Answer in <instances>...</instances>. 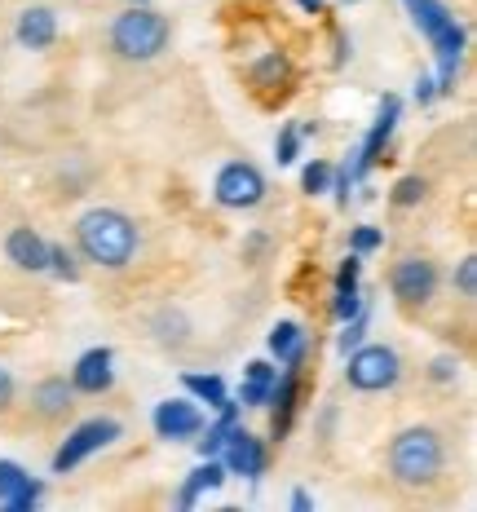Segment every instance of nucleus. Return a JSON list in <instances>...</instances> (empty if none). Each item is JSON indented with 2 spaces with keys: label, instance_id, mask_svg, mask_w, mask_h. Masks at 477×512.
<instances>
[{
  "label": "nucleus",
  "instance_id": "40",
  "mask_svg": "<svg viewBox=\"0 0 477 512\" xmlns=\"http://www.w3.org/2000/svg\"><path fill=\"white\" fill-rule=\"evenodd\" d=\"M296 5H301L305 14H318V9H323V0H296Z\"/></svg>",
  "mask_w": 477,
  "mask_h": 512
},
{
  "label": "nucleus",
  "instance_id": "14",
  "mask_svg": "<svg viewBox=\"0 0 477 512\" xmlns=\"http://www.w3.org/2000/svg\"><path fill=\"white\" fill-rule=\"evenodd\" d=\"M71 384H76V393H106L115 384V354L106 345L98 349H84L76 358V367H71Z\"/></svg>",
  "mask_w": 477,
  "mask_h": 512
},
{
  "label": "nucleus",
  "instance_id": "31",
  "mask_svg": "<svg viewBox=\"0 0 477 512\" xmlns=\"http://www.w3.org/2000/svg\"><path fill=\"white\" fill-rule=\"evenodd\" d=\"M380 243H385V234H380L376 226H358L354 234H349V252H358V256H367V252H376Z\"/></svg>",
  "mask_w": 477,
  "mask_h": 512
},
{
  "label": "nucleus",
  "instance_id": "32",
  "mask_svg": "<svg viewBox=\"0 0 477 512\" xmlns=\"http://www.w3.org/2000/svg\"><path fill=\"white\" fill-rule=\"evenodd\" d=\"M455 376H460V362H455V358L442 354V358L429 362V380L433 384H455Z\"/></svg>",
  "mask_w": 477,
  "mask_h": 512
},
{
  "label": "nucleus",
  "instance_id": "26",
  "mask_svg": "<svg viewBox=\"0 0 477 512\" xmlns=\"http://www.w3.org/2000/svg\"><path fill=\"white\" fill-rule=\"evenodd\" d=\"M49 274H53V279H62V283H76L80 279L76 256L62 248V243H49Z\"/></svg>",
  "mask_w": 477,
  "mask_h": 512
},
{
  "label": "nucleus",
  "instance_id": "20",
  "mask_svg": "<svg viewBox=\"0 0 477 512\" xmlns=\"http://www.w3.org/2000/svg\"><path fill=\"white\" fill-rule=\"evenodd\" d=\"M182 384H186V393L199 402V407H217V402L226 398V380H221V376H199V371H186Z\"/></svg>",
  "mask_w": 477,
  "mask_h": 512
},
{
  "label": "nucleus",
  "instance_id": "28",
  "mask_svg": "<svg viewBox=\"0 0 477 512\" xmlns=\"http://www.w3.org/2000/svg\"><path fill=\"white\" fill-rule=\"evenodd\" d=\"M451 287L464 296V301H473L477 296V256H464L460 265L451 270Z\"/></svg>",
  "mask_w": 477,
  "mask_h": 512
},
{
  "label": "nucleus",
  "instance_id": "39",
  "mask_svg": "<svg viewBox=\"0 0 477 512\" xmlns=\"http://www.w3.org/2000/svg\"><path fill=\"white\" fill-rule=\"evenodd\" d=\"M345 58H349V40H345V36H336V67H341Z\"/></svg>",
  "mask_w": 477,
  "mask_h": 512
},
{
  "label": "nucleus",
  "instance_id": "7",
  "mask_svg": "<svg viewBox=\"0 0 477 512\" xmlns=\"http://www.w3.org/2000/svg\"><path fill=\"white\" fill-rule=\"evenodd\" d=\"M438 292V265L429 256H398L389 265V296L402 305V309H424Z\"/></svg>",
  "mask_w": 477,
  "mask_h": 512
},
{
  "label": "nucleus",
  "instance_id": "22",
  "mask_svg": "<svg viewBox=\"0 0 477 512\" xmlns=\"http://www.w3.org/2000/svg\"><path fill=\"white\" fill-rule=\"evenodd\" d=\"M288 76L292 71H288V58H283V53H265L257 67H252V84H257V89H283Z\"/></svg>",
  "mask_w": 477,
  "mask_h": 512
},
{
  "label": "nucleus",
  "instance_id": "13",
  "mask_svg": "<svg viewBox=\"0 0 477 512\" xmlns=\"http://www.w3.org/2000/svg\"><path fill=\"white\" fill-rule=\"evenodd\" d=\"M5 256L23 274H45L49 270V239L31 226H14L5 234Z\"/></svg>",
  "mask_w": 477,
  "mask_h": 512
},
{
  "label": "nucleus",
  "instance_id": "27",
  "mask_svg": "<svg viewBox=\"0 0 477 512\" xmlns=\"http://www.w3.org/2000/svg\"><path fill=\"white\" fill-rule=\"evenodd\" d=\"M296 155H301V128L283 124L279 137H274V159H279V164H296Z\"/></svg>",
  "mask_w": 477,
  "mask_h": 512
},
{
  "label": "nucleus",
  "instance_id": "16",
  "mask_svg": "<svg viewBox=\"0 0 477 512\" xmlns=\"http://www.w3.org/2000/svg\"><path fill=\"white\" fill-rule=\"evenodd\" d=\"M14 40H18L23 49H31V53L49 49L53 40H58V14H53L49 5H27V9H18V18H14Z\"/></svg>",
  "mask_w": 477,
  "mask_h": 512
},
{
  "label": "nucleus",
  "instance_id": "15",
  "mask_svg": "<svg viewBox=\"0 0 477 512\" xmlns=\"http://www.w3.org/2000/svg\"><path fill=\"white\" fill-rule=\"evenodd\" d=\"M296 402H301V371H283L279 380H274L270 398H265V407H270V433L274 442H283L296 420Z\"/></svg>",
  "mask_w": 477,
  "mask_h": 512
},
{
  "label": "nucleus",
  "instance_id": "23",
  "mask_svg": "<svg viewBox=\"0 0 477 512\" xmlns=\"http://www.w3.org/2000/svg\"><path fill=\"white\" fill-rule=\"evenodd\" d=\"M424 195H429V181H424L420 173H407L394 181V190H389V204L394 208H420Z\"/></svg>",
  "mask_w": 477,
  "mask_h": 512
},
{
  "label": "nucleus",
  "instance_id": "12",
  "mask_svg": "<svg viewBox=\"0 0 477 512\" xmlns=\"http://www.w3.org/2000/svg\"><path fill=\"white\" fill-rule=\"evenodd\" d=\"M221 464H226L230 477H261L265 473V442L252 437L248 429L230 424V437L221 446Z\"/></svg>",
  "mask_w": 477,
  "mask_h": 512
},
{
  "label": "nucleus",
  "instance_id": "3",
  "mask_svg": "<svg viewBox=\"0 0 477 512\" xmlns=\"http://www.w3.org/2000/svg\"><path fill=\"white\" fill-rule=\"evenodd\" d=\"M411 14V23L420 27V36L433 45L438 53V98H447L455 93V80H460V62H464V45H469V36H464V23L451 14L442 0H402Z\"/></svg>",
  "mask_w": 477,
  "mask_h": 512
},
{
  "label": "nucleus",
  "instance_id": "21",
  "mask_svg": "<svg viewBox=\"0 0 477 512\" xmlns=\"http://www.w3.org/2000/svg\"><path fill=\"white\" fill-rule=\"evenodd\" d=\"M230 415H217L212 424H204L199 429V442H195V451H199V460H221V446H226V437H230Z\"/></svg>",
  "mask_w": 477,
  "mask_h": 512
},
{
  "label": "nucleus",
  "instance_id": "8",
  "mask_svg": "<svg viewBox=\"0 0 477 512\" xmlns=\"http://www.w3.org/2000/svg\"><path fill=\"white\" fill-rule=\"evenodd\" d=\"M124 424L111 420V415H98V420H84L76 429L67 433V442L58 446V455H53V473H71V468H80L89 455H98L102 446L120 442Z\"/></svg>",
  "mask_w": 477,
  "mask_h": 512
},
{
  "label": "nucleus",
  "instance_id": "11",
  "mask_svg": "<svg viewBox=\"0 0 477 512\" xmlns=\"http://www.w3.org/2000/svg\"><path fill=\"white\" fill-rule=\"evenodd\" d=\"M151 424L164 442H190V437H199V429H204V411H199L195 398H164L155 407Z\"/></svg>",
  "mask_w": 477,
  "mask_h": 512
},
{
  "label": "nucleus",
  "instance_id": "34",
  "mask_svg": "<svg viewBox=\"0 0 477 512\" xmlns=\"http://www.w3.org/2000/svg\"><path fill=\"white\" fill-rule=\"evenodd\" d=\"M243 376L261 380V384H274V380H279V367H274L270 358H257V362H248V367H243Z\"/></svg>",
  "mask_w": 477,
  "mask_h": 512
},
{
  "label": "nucleus",
  "instance_id": "25",
  "mask_svg": "<svg viewBox=\"0 0 477 512\" xmlns=\"http://www.w3.org/2000/svg\"><path fill=\"white\" fill-rule=\"evenodd\" d=\"M327 186H332V164L327 159H310L301 173V190L305 195H327Z\"/></svg>",
  "mask_w": 477,
  "mask_h": 512
},
{
  "label": "nucleus",
  "instance_id": "2",
  "mask_svg": "<svg viewBox=\"0 0 477 512\" xmlns=\"http://www.w3.org/2000/svg\"><path fill=\"white\" fill-rule=\"evenodd\" d=\"M385 468L398 486L424 490L438 482L442 468H447V442H442V433L433 424H411V429L394 433V442L385 451Z\"/></svg>",
  "mask_w": 477,
  "mask_h": 512
},
{
  "label": "nucleus",
  "instance_id": "30",
  "mask_svg": "<svg viewBox=\"0 0 477 512\" xmlns=\"http://www.w3.org/2000/svg\"><path fill=\"white\" fill-rule=\"evenodd\" d=\"M363 332H367V305H363V314H354L345 323V332H341V340H336V349H341V354L358 349V345H363Z\"/></svg>",
  "mask_w": 477,
  "mask_h": 512
},
{
  "label": "nucleus",
  "instance_id": "9",
  "mask_svg": "<svg viewBox=\"0 0 477 512\" xmlns=\"http://www.w3.org/2000/svg\"><path fill=\"white\" fill-rule=\"evenodd\" d=\"M398 115H402V102L394 98V93H385V98H380L376 120H371L367 137H363V146H358V151L349 155V159H354V164H349V173H354V177H367L371 168L380 164V155H385L389 137H394V128H398Z\"/></svg>",
  "mask_w": 477,
  "mask_h": 512
},
{
  "label": "nucleus",
  "instance_id": "24",
  "mask_svg": "<svg viewBox=\"0 0 477 512\" xmlns=\"http://www.w3.org/2000/svg\"><path fill=\"white\" fill-rule=\"evenodd\" d=\"M221 482H226V464L221 460H199V468L186 477V486L199 490V495H204V490H221Z\"/></svg>",
  "mask_w": 477,
  "mask_h": 512
},
{
  "label": "nucleus",
  "instance_id": "33",
  "mask_svg": "<svg viewBox=\"0 0 477 512\" xmlns=\"http://www.w3.org/2000/svg\"><path fill=\"white\" fill-rule=\"evenodd\" d=\"M327 190H336V208H349V190H354V173H349V164L332 168V186Z\"/></svg>",
  "mask_w": 477,
  "mask_h": 512
},
{
  "label": "nucleus",
  "instance_id": "1",
  "mask_svg": "<svg viewBox=\"0 0 477 512\" xmlns=\"http://www.w3.org/2000/svg\"><path fill=\"white\" fill-rule=\"evenodd\" d=\"M137 248H142V234L137 221L120 208H89L76 221V252L98 270H129Z\"/></svg>",
  "mask_w": 477,
  "mask_h": 512
},
{
  "label": "nucleus",
  "instance_id": "38",
  "mask_svg": "<svg viewBox=\"0 0 477 512\" xmlns=\"http://www.w3.org/2000/svg\"><path fill=\"white\" fill-rule=\"evenodd\" d=\"M195 499H199V490H190V486H182V495H177V504H182V508H195Z\"/></svg>",
  "mask_w": 477,
  "mask_h": 512
},
{
  "label": "nucleus",
  "instance_id": "5",
  "mask_svg": "<svg viewBox=\"0 0 477 512\" xmlns=\"http://www.w3.org/2000/svg\"><path fill=\"white\" fill-rule=\"evenodd\" d=\"M402 380V354L394 345H358L345 354V384L358 393H385Z\"/></svg>",
  "mask_w": 477,
  "mask_h": 512
},
{
  "label": "nucleus",
  "instance_id": "6",
  "mask_svg": "<svg viewBox=\"0 0 477 512\" xmlns=\"http://www.w3.org/2000/svg\"><path fill=\"white\" fill-rule=\"evenodd\" d=\"M212 199L226 212H252L265 204V173L248 159H230L212 177Z\"/></svg>",
  "mask_w": 477,
  "mask_h": 512
},
{
  "label": "nucleus",
  "instance_id": "4",
  "mask_svg": "<svg viewBox=\"0 0 477 512\" xmlns=\"http://www.w3.org/2000/svg\"><path fill=\"white\" fill-rule=\"evenodd\" d=\"M168 40H173V23L159 9L142 5V0L133 9H124V14H115L111 31H106V45L124 62H151L168 49Z\"/></svg>",
  "mask_w": 477,
  "mask_h": 512
},
{
  "label": "nucleus",
  "instance_id": "37",
  "mask_svg": "<svg viewBox=\"0 0 477 512\" xmlns=\"http://www.w3.org/2000/svg\"><path fill=\"white\" fill-rule=\"evenodd\" d=\"M292 512H314V499L305 490H292Z\"/></svg>",
  "mask_w": 477,
  "mask_h": 512
},
{
  "label": "nucleus",
  "instance_id": "18",
  "mask_svg": "<svg viewBox=\"0 0 477 512\" xmlns=\"http://www.w3.org/2000/svg\"><path fill=\"white\" fill-rule=\"evenodd\" d=\"M305 354H310V336H305L301 323H292V318H283V323L270 327V358L279 362L283 371H301Z\"/></svg>",
  "mask_w": 477,
  "mask_h": 512
},
{
  "label": "nucleus",
  "instance_id": "36",
  "mask_svg": "<svg viewBox=\"0 0 477 512\" xmlns=\"http://www.w3.org/2000/svg\"><path fill=\"white\" fill-rule=\"evenodd\" d=\"M433 98H438V84H433L429 76H420V80H416V102H420V106H429Z\"/></svg>",
  "mask_w": 477,
  "mask_h": 512
},
{
  "label": "nucleus",
  "instance_id": "19",
  "mask_svg": "<svg viewBox=\"0 0 477 512\" xmlns=\"http://www.w3.org/2000/svg\"><path fill=\"white\" fill-rule=\"evenodd\" d=\"M151 336H155L164 349H182L186 336H190L186 314H182V309H173V305H164V309H159V314L151 318Z\"/></svg>",
  "mask_w": 477,
  "mask_h": 512
},
{
  "label": "nucleus",
  "instance_id": "35",
  "mask_svg": "<svg viewBox=\"0 0 477 512\" xmlns=\"http://www.w3.org/2000/svg\"><path fill=\"white\" fill-rule=\"evenodd\" d=\"M14 398H18V380H14V371L0 367V415L14 407Z\"/></svg>",
  "mask_w": 477,
  "mask_h": 512
},
{
  "label": "nucleus",
  "instance_id": "29",
  "mask_svg": "<svg viewBox=\"0 0 477 512\" xmlns=\"http://www.w3.org/2000/svg\"><path fill=\"white\" fill-rule=\"evenodd\" d=\"M270 389H274V384H261V380H248V376H243V384H239V407L243 411H257V407H265V398H270Z\"/></svg>",
  "mask_w": 477,
  "mask_h": 512
},
{
  "label": "nucleus",
  "instance_id": "10",
  "mask_svg": "<svg viewBox=\"0 0 477 512\" xmlns=\"http://www.w3.org/2000/svg\"><path fill=\"white\" fill-rule=\"evenodd\" d=\"M76 384H71L67 376H45V380H36L31 384V393H27V407L31 415H36L40 424H62L71 411H76Z\"/></svg>",
  "mask_w": 477,
  "mask_h": 512
},
{
  "label": "nucleus",
  "instance_id": "17",
  "mask_svg": "<svg viewBox=\"0 0 477 512\" xmlns=\"http://www.w3.org/2000/svg\"><path fill=\"white\" fill-rule=\"evenodd\" d=\"M40 504V486L31 482V473L14 460H0V508L9 512H31Z\"/></svg>",
  "mask_w": 477,
  "mask_h": 512
}]
</instances>
